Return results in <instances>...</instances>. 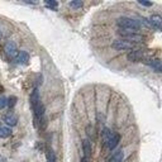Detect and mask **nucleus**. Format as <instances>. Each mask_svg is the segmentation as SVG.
I'll return each mask as SVG.
<instances>
[{
    "instance_id": "23",
    "label": "nucleus",
    "mask_w": 162,
    "mask_h": 162,
    "mask_svg": "<svg viewBox=\"0 0 162 162\" xmlns=\"http://www.w3.org/2000/svg\"><path fill=\"white\" fill-rule=\"evenodd\" d=\"M0 125H2V124H0Z\"/></svg>"
},
{
    "instance_id": "19",
    "label": "nucleus",
    "mask_w": 162,
    "mask_h": 162,
    "mask_svg": "<svg viewBox=\"0 0 162 162\" xmlns=\"http://www.w3.org/2000/svg\"><path fill=\"white\" fill-rule=\"evenodd\" d=\"M5 106H8V99L7 98H0V109H4Z\"/></svg>"
},
{
    "instance_id": "10",
    "label": "nucleus",
    "mask_w": 162,
    "mask_h": 162,
    "mask_svg": "<svg viewBox=\"0 0 162 162\" xmlns=\"http://www.w3.org/2000/svg\"><path fill=\"white\" fill-rule=\"evenodd\" d=\"M82 151H84V157L90 160V157H91V142H90L89 139H84L82 142Z\"/></svg>"
},
{
    "instance_id": "1",
    "label": "nucleus",
    "mask_w": 162,
    "mask_h": 162,
    "mask_svg": "<svg viewBox=\"0 0 162 162\" xmlns=\"http://www.w3.org/2000/svg\"><path fill=\"white\" fill-rule=\"evenodd\" d=\"M117 24L119 27V29H125V31H132V32H137L139 31L141 24L138 23L137 19L133 18H128V17H122L117 20Z\"/></svg>"
},
{
    "instance_id": "18",
    "label": "nucleus",
    "mask_w": 162,
    "mask_h": 162,
    "mask_svg": "<svg viewBox=\"0 0 162 162\" xmlns=\"http://www.w3.org/2000/svg\"><path fill=\"white\" fill-rule=\"evenodd\" d=\"M15 104H17V98L15 96H11V98L8 99V106L9 108H13Z\"/></svg>"
},
{
    "instance_id": "15",
    "label": "nucleus",
    "mask_w": 162,
    "mask_h": 162,
    "mask_svg": "<svg viewBox=\"0 0 162 162\" xmlns=\"http://www.w3.org/2000/svg\"><path fill=\"white\" fill-rule=\"evenodd\" d=\"M82 5H84V3L81 2V0H74V2L70 3V7L74 8V9H80Z\"/></svg>"
},
{
    "instance_id": "20",
    "label": "nucleus",
    "mask_w": 162,
    "mask_h": 162,
    "mask_svg": "<svg viewBox=\"0 0 162 162\" xmlns=\"http://www.w3.org/2000/svg\"><path fill=\"white\" fill-rule=\"evenodd\" d=\"M138 3H139L141 5H143V7H152V5H153V3H151V2H143V0H139Z\"/></svg>"
},
{
    "instance_id": "16",
    "label": "nucleus",
    "mask_w": 162,
    "mask_h": 162,
    "mask_svg": "<svg viewBox=\"0 0 162 162\" xmlns=\"http://www.w3.org/2000/svg\"><path fill=\"white\" fill-rule=\"evenodd\" d=\"M47 162H56V156H55V152L52 151H48L47 153Z\"/></svg>"
},
{
    "instance_id": "7",
    "label": "nucleus",
    "mask_w": 162,
    "mask_h": 162,
    "mask_svg": "<svg viewBox=\"0 0 162 162\" xmlns=\"http://www.w3.org/2000/svg\"><path fill=\"white\" fill-rule=\"evenodd\" d=\"M148 23H149V26H152L154 29H157V31H161L162 32V17H160V15H152L148 19Z\"/></svg>"
},
{
    "instance_id": "6",
    "label": "nucleus",
    "mask_w": 162,
    "mask_h": 162,
    "mask_svg": "<svg viewBox=\"0 0 162 162\" xmlns=\"http://www.w3.org/2000/svg\"><path fill=\"white\" fill-rule=\"evenodd\" d=\"M145 62L147 66H149L151 69H153L154 71H157V72H162V62L160 61V60H154V58H146Z\"/></svg>"
},
{
    "instance_id": "14",
    "label": "nucleus",
    "mask_w": 162,
    "mask_h": 162,
    "mask_svg": "<svg viewBox=\"0 0 162 162\" xmlns=\"http://www.w3.org/2000/svg\"><path fill=\"white\" fill-rule=\"evenodd\" d=\"M112 133H113V132H112L109 128H104V129H103V142L105 143V145H106L108 139H109V138H110Z\"/></svg>"
},
{
    "instance_id": "2",
    "label": "nucleus",
    "mask_w": 162,
    "mask_h": 162,
    "mask_svg": "<svg viewBox=\"0 0 162 162\" xmlns=\"http://www.w3.org/2000/svg\"><path fill=\"white\" fill-rule=\"evenodd\" d=\"M118 34L122 37V39L130 42V43H133V44L142 43V42L145 41V37H143L142 34L137 33V32H132V31H125V29H119Z\"/></svg>"
},
{
    "instance_id": "9",
    "label": "nucleus",
    "mask_w": 162,
    "mask_h": 162,
    "mask_svg": "<svg viewBox=\"0 0 162 162\" xmlns=\"http://www.w3.org/2000/svg\"><path fill=\"white\" fill-rule=\"evenodd\" d=\"M15 61H17V63H19V65H28L29 63V55H28V52H26V51L18 52V55L15 56Z\"/></svg>"
},
{
    "instance_id": "17",
    "label": "nucleus",
    "mask_w": 162,
    "mask_h": 162,
    "mask_svg": "<svg viewBox=\"0 0 162 162\" xmlns=\"http://www.w3.org/2000/svg\"><path fill=\"white\" fill-rule=\"evenodd\" d=\"M46 5H47L48 8H51V9H57L58 3H57V2H53V0H47V2H46Z\"/></svg>"
},
{
    "instance_id": "11",
    "label": "nucleus",
    "mask_w": 162,
    "mask_h": 162,
    "mask_svg": "<svg viewBox=\"0 0 162 162\" xmlns=\"http://www.w3.org/2000/svg\"><path fill=\"white\" fill-rule=\"evenodd\" d=\"M123 158H124L123 151H122V149H118V151H115V152L112 153V156H110L109 158H108L106 162H122Z\"/></svg>"
},
{
    "instance_id": "13",
    "label": "nucleus",
    "mask_w": 162,
    "mask_h": 162,
    "mask_svg": "<svg viewBox=\"0 0 162 162\" xmlns=\"http://www.w3.org/2000/svg\"><path fill=\"white\" fill-rule=\"evenodd\" d=\"M10 134H11L10 128L0 125V138H8V137H10Z\"/></svg>"
},
{
    "instance_id": "4",
    "label": "nucleus",
    "mask_w": 162,
    "mask_h": 162,
    "mask_svg": "<svg viewBox=\"0 0 162 162\" xmlns=\"http://www.w3.org/2000/svg\"><path fill=\"white\" fill-rule=\"evenodd\" d=\"M127 58H128V61H130V62H143L147 57H146V55H145V52H143V51L134 50V51H130L128 53Z\"/></svg>"
},
{
    "instance_id": "5",
    "label": "nucleus",
    "mask_w": 162,
    "mask_h": 162,
    "mask_svg": "<svg viewBox=\"0 0 162 162\" xmlns=\"http://www.w3.org/2000/svg\"><path fill=\"white\" fill-rule=\"evenodd\" d=\"M4 52H5V55H7L8 57L10 58H13L18 55V50H17V44L14 43L13 41H9L7 44H5L4 47Z\"/></svg>"
},
{
    "instance_id": "22",
    "label": "nucleus",
    "mask_w": 162,
    "mask_h": 162,
    "mask_svg": "<svg viewBox=\"0 0 162 162\" xmlns=\"http://www.w3.org/2000/svg\"><path fill=\"white\" fill-rule=\"evenodd\" d=\"M0 39H2V31H0Z\"/></svg>"
},
{
    "instance_id": "12",
    "label": "nucleus",
    "mask_w": 162,
    "mask_h": 162,
    "mask_svg": "<svg viewBox=\"0 0 162 162\" xmlns=\"http://www.w3.org/2000/svg\"><path fill=\"white\" fill-rule=\"evenodd\" d=\"M3 121L8 125H10V127H14V125H17V123H18V117L13 113H9V114H7V115H4Z\"/></svg>"
},
{
    "instance_id": "3",
    "label": "nucleus",
    "mask_w": 162,
    "mask_h": 162,
    "mask_svg": "<svg viewBox=\"0 0 162 162\" xmlns=\"http://www.w3.org/2000/svg\"><path fill=\"white\" fill-rule=\"evenodd\" d=\"M112 47H113V48H115V50H118V51H128V50H134L137 47V44H133V43L127 42L124 39H117V41L113 42Z\"/></svg>"
},
{
    "instance_id": "21",
    "label": "nucleus",
    "mask_w": 162,
    "mask_h": 162,
    "mask_svg": "<svg viewBox=\"0 0 162 162\" xmlns=\"http://www.w3.org/2000/svg\"><path fill=\"white\" fill-rule=\"evenodd\" d=\"M81 162H89V160L85 158V157H82V158H81Z\"/></svg>"
},
{
    "instance_id": "8",
    "label": "nucleus",
    "mask_w": 162,
    "mask_h": 162,
    "mask_svg": "<svg viewBox=\"0 0 162 162\" xmlns=\"http://www.w3.org/2000/svg\"><path fill=\"white\" fill-rule=\"evenodd\" d=\"M119 141H121V136H119L118 133H115V132H113L112 136H110V138H109V139H108V142H106L108 148H109V149H114V148L118 146Z\"/></svg>"
}]
</instances>
